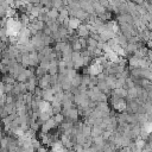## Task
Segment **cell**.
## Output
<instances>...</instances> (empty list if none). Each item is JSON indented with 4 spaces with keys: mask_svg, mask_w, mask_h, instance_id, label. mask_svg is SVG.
<instances>
[{
    "mask_svg": "<svg viewBox=\"0 0 152 152\" xmlns=\"http://www.w3.org/2000/svg\"><path fill=\"white\" fill-rule=\"evenodd\" d=\"M38 86L44 90V89H49V88H52V82H51V74H45L44 76L39 77V81H38Z\"/></svg>",
    "mask_w": 152,
    "mask_h": 152,
    "instance_id": "obj_1",
    "label": "cell"
},
{
    "mask_svg": "<svg viewBox=\"0 0 152 152\" xmlns=\"http://www.w3.org/2000/svg\"><path fill=\"white\" fill-rule=\"evenodd\" d=\"M76 32H77V34H78V37H89L90 36V30H89V27H88V25L87 24H81L80 26H78V28L76 30Z\"/></svg>",
    "mask_w": 152,
    "mask_h": 152,
    "instance_id": "obj_2",
    "label": "cell"
},
{
    "mask_svg": "<svg viewBox=\"0 0 152 152\" xmlns=\"http://www.w3.org/2000/svg\"><path fill=\"white\" fill-rule=\"evenodd\" d=\"M93 6H94V10H95V13H96L99 17H101L102 14H104V13L107 12L106 7H104L100 1H94V2H93Z\"/></svg>",
    "mask_w": 152,
    "mask_h": 152,
    "instance_id": "obj_3",
    "label": "cell"
},
{
    "mask_svg": "<svg viewBox=\"0 0 152 152\" xmlns=\"http://www.w3.org/2000/svg\"><path fill=\"white\" fill-rule=\"evenodd\" d=\"M138 94H139V91H138V87L137 86L132 87V88H128L127 89V97H126V100H135V99H138Z\"/></svg>",
    "mask_w": 152,
    "mask_h": 152,
    "instance_id": "obj_4",
    "label": "cell"
},
{
    "mask_svg": "<svg viewBox=\"0 0 152 152\" xmlns=\"http://www.w3.org/2000/svg\"><path fill=\"white\" fill-rule=\"evenodd\" d=\"M88 15H89V13H88L86 10H83V8H78V10L76 11V13H75V17H76L77 19H80L82 23L88 18Z\"/></svg>",
    "mask_w": 152,
    "mask_h": 152,
    "instance_id": "obj_5",
    "label": "cell"
},
{
    "mask_svg": "<svg viewBox=\"0 0 152 152\" xmlns=\"http://www.w3.org/2000/svg\"><path fill=\"white\" fill-rule=\"evenodd\" d=\"M81 24H82V21H81L80 19H77L76 17H70V19H69V27H68V28L77 30Z\"/></svg>",
    "mask_w": 152,
    "mask_h": 152,
    "instance_id": "obj_6",
    "label": "cell"
},
{
    "mask_svg": "<svg viewBox=\"0 0 152 152\" xmlns=\"http://www.w3.org/2000/svg\"><path fill=\"white\" fill-rule=\"evenodd\" d=\"M115 11H116L118 14H126V13H129L127 1H126V2H121V4L115 8Z\"/></svg>",
    "mask_w": 152,
    "mask_h": 152,
    "instance_id": "obj_7",
    "label": "cell"
},
{
    "mask_svg": "<svg viewBox=\"0 0 152 152\" xmlns=\"http://www.w3.org/2000/svg\"><path fill=\"white\" fill-rule=\"evenodd\" d=\"M103 131H104V129H103L100 125H94V126L91 127V137H93V138H95V137L102 135Z\"/></svg>",
    "mask_w": 152,
    "mask_h": 152,
    "instance_id": "obj_8",
    "label": "cell"
},
{
    "mask_svg": "<svg viewBox=\"0 0 152 152\" xmlns=\"http://www.w3.org/2000/svg\"><path fill=\"white\" fill-rule=\"evenodd\" d=\"M48 14H49V17H50L51 20H56V19L59 17V10H57V8H55V7L49 8V10H48Z\"/></svg>",
    "mask_w": 152,
    "mask_h": 152,
    "instance_id": "obj_9",
    "label": "cell"
},
{
    "mask_svg": "<svg viewBox=\"0 0 152 152\" xmlns=\"http://www.w3.org/2000/svg\"><path fill=\"white\" fill-rule=\"evenodd\" d=\"M71 84H72V87L78 88V87L82 84V75L77 74V75H76L74 78H71Z\"/></svg>",
    "mask_w": 152,
    "mask_h": 152,
    "instance_id": "obj_10",
    "label": "cell"
},
{
    "mask_svg": "<svg viewBox=\"0 0 152 152\" xmlns=\"http://www.w3.org/2000/svg\"><path fill=\"white\" fill-rule=\"evenodd\" d=\"M52 7H55L57 10H61L62 7H64L63 0H52Z\"/></svg>",
    "mask_w": 152,
    "mask_h": 152,
    "instance_id": "obj_11",
    "label": "cell"
},
{
    "mask_svg": "<svg viewBox=\"0 0 152 152\" xmlns=\"http://www.w3.org/2000/svg\"><path fill=\"white\" fill-rule=\"evenodd\" d=\"M76 75H77V69H75V68L68 69V72H66V76H68V77H70V78H74Z\"/></svg>",
    "mask_w": 152,
    "mask_h": 152,
    "instance_id": "obj_12",
    "label": "cell"
},
{
    "mask_svg": "<svg viewBox=\"0 0 152 152\" xmlns=\"http://www.w3.org/2000/svg\"><path fill=\"white\" fill-rule=\"evenodd\" d=\"M131 1H133V2H135L137 5H142V2H144L145 0H131Z\"/></svg>",
    "mask_w": 152,
    "mask_h": 152,
    "instance_id": "obj_13",
    "label": "cell"
}]
</instances>
